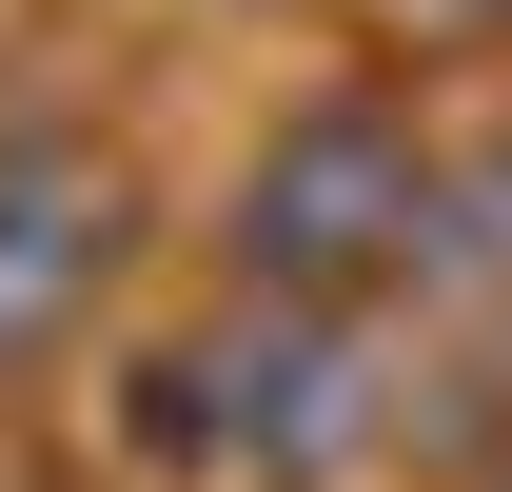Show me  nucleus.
<instances>
[{"mask_svg": "<svg viewBox=\"0 0 512 492\" xmlns=\"http://www.w3.org/2000/svg\"><path fill=\"white\" fill-rule=\"evenodd\" d=\"M79 217H99V178H79L60 138H20V158H0V355L60 315V276H79Z\"/></svg>", "mask_w": 512, "mask_h": 492, "instance_id": "1", "label": "nucleus"}]
</instances>
